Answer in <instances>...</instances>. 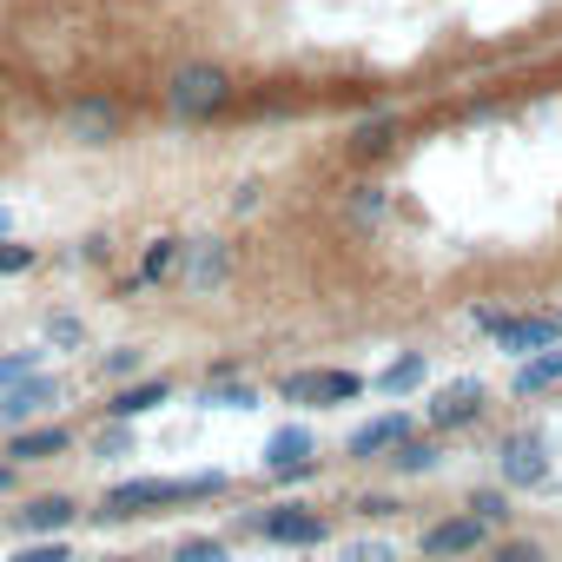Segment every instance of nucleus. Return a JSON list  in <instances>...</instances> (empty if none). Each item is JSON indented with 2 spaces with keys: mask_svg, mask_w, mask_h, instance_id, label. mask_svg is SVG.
I'll return each instance as SVG.
<instances>
[{
  "mask_svg": "<svg viewBox=\"0 0 562 562\" xmlns=\"http://www.w3.org/2000/svg\"><path fill=\"white\" fill-rule=\"evenodd\" d=\"M218 490H225L218 470H199V476H133V483H113V490H106L100 516H106V522H126V516L159 509V503H199V496H218Z\"/></svg>",
  "mask_w": 562,
  "mask_h": 562,
  "instance_id": "obj_1",
  "label": "nucleus"
},
{
  "mask_svg": "<svg viewBox=\"0 0 562 562\" xmlns=\"http://www.w3.org/2000/svg\"><path fill=\"white\" fill-rule=\"evenodd\" d=\"M232 100H238V87H232V74L212 67V60H186V67H172V80H166V113L186 120V126L225 113Z\"/></svg>",
  "mask_w": 562,
  "mask_h": 562,
  "instance_id": "obj_2",
  "label": "nucleus"
},
{
  "mask_svg": "<svg viewBox=\"0 0 562 562\" xmlns=\"http://www.w3.org/2000/svg\"><path fill=\"white\" fill-rule=\"evenodd\" d=\"M60 126H67V139H80V146H106V139H120L126 106H120V100H106V93H80V100H67Z\"/></svg>",
  "mask_w": 562,
  "mask_h": 562,
  "instance_id": "obj_3",
  "label": "nucleus"
},
{
  "mask_svg": "<svg viewBox=\"0 0 562 562\" xmlns=\"http://www.w3.org/2000/svg\"><path fill=\"white\" fill-rule=\"evenodd\" d=\"M265 470H271V476H285V483L318 476V437H312L305 424H285V430L265 443Z\"/></svg>",
  "mask_w": 562,
  "mask_h": 562,
  "instance_id": "obj_4",
  "label": "nucleus"
},
{
  "mask_svg": "<svg viewBox=\"0 0 562 562\" xmlns=\"http://www.w3.org/2000/svg\"><path fill=\"white\" fill-rule=\"evenodd\" d=\"M258 536H265V542H278V549H318V542L331 536V522H325L318 509H299V503H285V509L258 516Z\"/></svg>",
  "mask_w": 562,
  "mask_h": 562,
  "instance_id": "obj_5",
  "label": "nucleus"
},
{
  "mask_svg": "<svg viewBox=\"0 0 562 562\" xmlns=\"http://www.w3.org/2000/svg\"><path fill=\"white\" fill-rule=\"evenodd\" d=\"M483 417V384L476 378H457V384H443L430 404H424V424L430 430H463V424H476Z\"/></svg>",
  "mask_w": 562,
  "mask_h": 562,
  "instance_id": "obj_6",
  "label": "nucleus"
},
{
  "mask_svg": "<svg viewBox=\"0 0 562 562\" xmlns=\"http://www.w3.org/2000/svg\"><path fill=\"white\" fill-rule=\"evenodd\" d=\"M496 470H503V483L529 490V483H542V476H549V443H542L536 430H516V437H503Z\"/></svg>",
  "mask_w": 562,
  "mask_h": 562,
  "instance_id": "obj_7",
  "label": "nucleus"
},
{
  "mask_svg": "<svg viewBox=\"0 0 562 562\" xmlns=\"http://www.w3.org/2000/svg\"><path fill=\"white\" fill-rule=\"evenodd\" d=\"M483 542H490V522H476V516H450V522H430V529H424V555H430V562L476 555Z\"/></svg>",
  "mask_w": 562,
  "mask_h": 562,
  "instance_id": "obj_8",
  "label": "nucleus"
},
{
  "mask_svg": "<svg viewBox=\"0 0 562 562\" xmlns=\"http://www.w3.org/2000/svg\"><path fill=\"white\" fill-rule=\"evenodd\" d=\"M358 391H364V378H351V371H299V378H285V397H292V404H305V397L345 404V397H358Z\"/></svg>",
  "mask_w": 562,
  "mask_h": 562,
  "instance_id": "obj_9",
  "label": "nucleus"
},
{
  "mask_svg": "<svg viewBox=\"0 0 562 562\" xmlns=\"http://www.w3.org/2000/svg\"><path fill=\"white\" fill-rule=\"evenodd\" d=\"M404 437H411V417H404V411H384V417H371V424H358L345 450L371 463V457H391V450H397Z\"/></svg>",
  "mask_w": 562,
  "mask_h": 562,
  "instance_id": "obj_10",
  "label": "nucleus"
},
{
  "mask_svg": "<svg viewBox=\"0 0 562 562\" xmlns=\"http://www.w3.org/2000/svg\"><path fill=\"white\" fill-rule=\"evenodd\" d=\"M490 338H496L503 351H522V358H536V351H549V345H555V318H503V312H496Z\"/></svg>",
  "mask_w": 562,
  "mask_h": 562,
  "instance_id": "obj_11",
  "label": "nucleus"
},
{
  "mask_svg": "<svg viewBox=\"0 0 562 562\" xmlns=\"http://www.w3.org/2000/svg\"><path fill=\"white\" fill-rule=\"evenodd\" d=\"M67 450H74V437L60 424H34V430H14L8 437V457L14 463H47V457H67Z\"/></svg>",
  "mask_w": 562,
  "mask_h": 562,
  "instance_id": "obj_12",
  "label": "nucleus"
},
{
  "mask_svg": "<svg viewBox=\"0 0 562 562\" xmlns=\"http://www.w3.org/2000/svg\"><path fill=\"white\" fill-rule=\"evenodd\" d=\"M8 522H14L21 536H60V529L74 522V496H34V503L14 509Z\"/></svg>",
  "mask_w": 562,
  "mask_h": 562,
  "instance_id": "obj_13",
  "label": "nucleus"
},
{
  "mask_svg": "<svg viewBox=\"0 0 562 562\" xmlns=\"http://www.w3.org/2000/svg\"><path fill=\"white\" fill-rule=\"evenodd\" d=\"M159 404H172V384H166V378H146V384H126V391L106 404V417H113V424H133V417H146V411H159Z\"/></svg>",
  "mask_w": 562,
  "mask_h": 562,
  "instance_id": "obj_14",
  "label": "nucleus"
},
{
  "mask_svg": "<svg viewBox=\"0 0 562 562\" xmlns=\"http://www.w3.org/2000/svg\"><path fill=\"white\" fill-rule=\"evenodd\" d=\"M549 384H562V345H549V351L522 358V371L509 378V391H516V397H536V391H549Z\"/></svg>",
  "mask_w": 562,
  "mask_h": 562,
  "instance_id": "obj_15",
  "label": "nucleus"
},
{
  "mask_svg": "<svg viewBox=\"0 0 562 562\" xmlns=\"http://www.w3.org/2000/svg\"><path fill=\"white\" fill-rule=\"evenodd\" d=\"M41 404H54V384H47V378H21V384L0 391V424H21V417H34Z\"/></svg>",
  "mask_w": 562,
  "mask_h": 562,
  "instance_id": "obj_16",
  "label": "nucleus"
},
{
  "mask_svg": "<svg viewBox=\"0 0 562 562\" xmlns=\"http://www.w3.org/2000/svg\"><path fill=\"white\" fill-rule=\"evenodd\" d=\"M391 463H397V470H404V476H430V470H437V463H443V443H430V437H424V443H417V437H404V443H397V457H391Z\"/></svg>",
  "mask_w": 562,
  "mask_h": 562,
  "instance_id": "obj_17",
  "label": "nucleus"
},
{
  "mask_svg": "<svg viewBox=\"0 0 562 562\" xmlns=\"http://www.w3.org/2000/svg\"><path fill=\"white\" fill-rule=\"evenodd\" d=\"M218 278H225V251L205 238L199 245V258H192V292H205V285H218Z\"/></svg>",
  "mask_w": 562,
  "mask_h": 562,
  "instance_id": "obj_18",
  "label": "nucleus"
},
{
  "mask_svg": "<svg viewBox=\"0 0 562 562\" xmlns=\"http://www.w3.org/2000/svg\"><path fill=\"white\" fill-rule=\"evenodd\" d=\"M179 251H186L179 238H153V251H146L139 271H146V278H172V271H179Z\"/></svg>",
  "mask_w": 562,
  "mask_h": 562,
  "instance_id": "obj_19",
  "label": "nucleus"
},
{
  "mask_svg": "<svg viewBox=\"0 0 562 562\" xmlns=\"http://www.w3.org/2000/svg\"><path fill=\"white\" fill-rule=\"evenodd\" d=\"M411 384H424V351H411V358H397L384 378H378V391H411Z\"/></svg>",
  "mask_w": 562,
  "mask_h": 562,
  "instance_id": "obj_20",
  "label": "nucleus"
},
{
  "mask_svg": "<svg viewBox=\"0 0 562 562\" xmlns=\"http://www.w3.org/2000/svg\"><path fill=\"white\" fill-rule=\"evenodd\" d=\"M172 562H232V549L212 542V536H186V542L172 549Z\"/></svg>",
  "mask_w": 562,
  "mask_h": 562,
  "instance_id": "obj_21",
  "label": "nucleus"
},
{
  "mask_svg": "<svg viewBox=\"0 0 562 562\" xmlns=\"http://www.w3.org/2000/svg\"><path fill=\"white\" fill-rule=\"evenodd\" d=\"M470 516H476V522H490V529H496V522H509L503 490H476V496H470Z\"/></svg>",
  "mask_w": 562,
  "mask_h": 562,
  "instance_id": "obj_22",
  "label": "nucleus"
},
{
  "mask_svg": "<svg viewBox=\"0 0 562 562\" xmlns=\"http://www.w3.org/2000/svg\"><path fill=\"white\" fill-rule=\"evenodd\" d=\"M21 271H34V245L0 238V278H21Z\"/></svg>",
  "mask_w": 562,
  "mask_h": 562,
  "instance_id": "obj_23",
  "label": "nucleus"
},
{
  "mask_svg": "<svg viewBox=\"0 0 562 562\" xmlns=\"http://www.w3.org/2000/svg\"><path fill=\"white\" fill-rule=\"evenodd\" d=\"M391 133H397L391 120H371V126H358V139H351V146H358V153H384V146H391Z\"/></svg>",
  "mask_w": 562,
  "mask_h": 562,
  "instance_id": "obj_24",
  "label": "nucleus"
},
{
  "mask_svg": "<svg viewBox=\"0 0 562 562\" xmlns=\"http://www.w3.org/2000/svg\"><path fill=\"white\" fill-rule=\"evenodd\" d=\"M21 378H34V351H8V358H0V391L21 384Z\"/></svg>",
  "mask_w": 562,
  "mask_h": 562,
  "instance_id": "obj_25",
  "label": "nucleus"
},
{
  "mask_svg": "<svg viewBox=\"0 0 562 562\" xmlns=\"http://www.w3.org/2000/svg\"><path fill=\"white\" fill-rule=\"evenodd\" d=\"M205 404H225V411H251V391H245V384H218V391L205 384Z\"/></svg>",
  "mask_w": 562,
  "mask_h": 562,
  "instance_id": "obj_26",
  "label": "nucleus"
},
{
  "mask_svg": "<svg viewBox=\"0 0 562 562\" xmlns=\"http://www.w3.org/2000/svg\"><path fill=\"white\" fill-rule=\"evenodd\" d=\"M14 562H74V549H67V542H54V536H47V542H34V549H21V555H14Z\"/></svg>",
  "mask_w": 562,
  "mask_h": 562,
  "instance_id": "obj_27",
  "label": "nucleus"
},
{
  "mask_svg": "<svg viewBox=\"0 0 562 562\" xmlns=\"http://www.w3.org/2000/svg\"><path fill=\"white\" fill-rule=\"evenodd\" d=\"M345 562H397V549H391V542H351Z\"/></svg>",
  "mask_w": 562,
  "mask_h": 562,
  "instance_id": "obj_28",
  "label": "nucleus"
},
{
  "mask_svg": "<svg viewBox=\"0 0 562 562\" xmlns=\"http://www.w3.org/2000/svg\"><path fill=\"white\" fill-rule=\"evenodd\" d=\"M47 338L54 345H80V318H47Z\"/></svg>",
  "mask_w": 562,
  "mask_h": 562,
  "instance_id": "obj_29",
  "label": "nucleus"
},
{
  "mask_svg": "<svg viewBox=\"0 0 562 562\" xmlns=\"http://www.w3.org/2000/svg\"><path fill=\"white\" fill-rule=\"evenodd\" d=\"M496 562H542V549H536V542H503Z\"/></svg>",
  "mask_w": 562,
  "mask_h": 562,
  "instance_id": "obj_30",
  "label": "nucleus"
},
{
  "mask_svg": "<svg viewBox=\"0 0 562 562\" xmlns=\"http://www.w3.org/2000/svg\"><path fill=\"white\" fill-rule=\"evenodd\" d=\"M106 371H113V378H133V371H139V351H106Z\"/></svg>",
  "mask_w": 562,
  "mask_h": 562,
  "instance_id": "obj_31",
  "label": "nucleus"
},
{
  "mask_svg": "<svg viewBox=\"0 0 562 562\" xmlns=\"http://www.w3.org/2000/svg\"><path fill=\"white\" fill-rule=\"evenodd\" d=\"M0 490H14V463H0Z\"/></svg>",
  "mask_w": 562,
  "mask_h": 562,
  "instance_id": "obj_32",
  "label": "nucleus"
},
{
  "mask_svg": "<svg viewBox=\"0 0 562 562\" xmlns=\"http://www.w3.org/2000/svg\"><path fill=\"white\" fill-rule=\"evenodd\" d=\"M0 238H8V212H0Z\"/></svg>",
  "mask_w": 562,
  "mask_h": 562,
  "instance_id": "obj_33",
  "label": "nucleus"
},
{
  "mask_svg": "<svg viewBox=\"0 0 562 562\" xmlns=\"http://www.w3.org/2000/svg\"><path fill=\"white\" fill-rule=\"evenodd\" d=\"M113 562H133V555H113Z\"/></svg>",
  "mask_w": 562,
  "mask_h": 562,
  "instance_id": "obj_34",
  "label": "nucleus"
}]
</instances>
